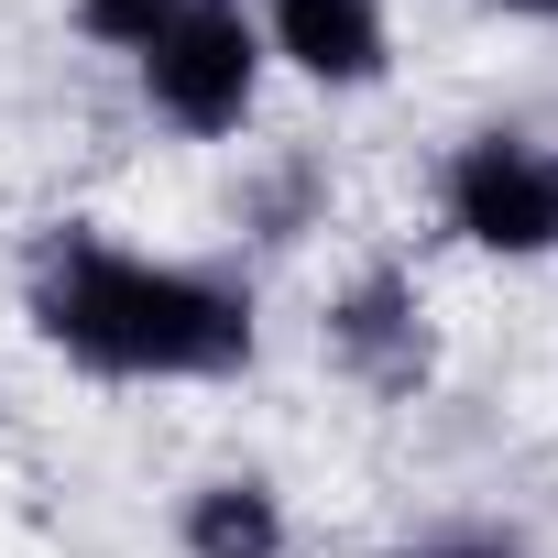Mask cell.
Instances as JSON below:
<instances>
[{
  "label": "cell",
  "instance_id": "6da1fadb",
  "mask_svg": "<svg viewBox=\"0 0 558 558\" xmlns=\"http://www.w3.org/2000/svg\"><path fill=\"white\" fill-rule=\"evenodd\" d=\"M23 318L88 384H241L263 362V296L241 263H186L56 219L23 252Z\"/></svg>",
  "mask_w": 558,
  "mask_h": 558
},
{
  "label": "cell",
  "instance_id": "7a4b0ae2",
  "mask_svg": "<svg viewBox=\"0 0 558 558\" xmlns=\"http://www.w3.org/2000/svg\"><path fill=\"white\" fill-rule=\"evenodd\" d=\"M132 88H143V121H165L175 143H241L263 121V88H274L252 0H186L132 56Z\"/></svg>",
  "mask_w": 558,
  "mask_h": 558
},
{
  "label": "cell",
  "instance_id": "3957f363",
  "mask_svg": "<svg viewBox=\"0 0 558 558\" xmlns=\"http://www.w3.org/2000/svg\"><path fill=\"white\" fill-rule=\"evenodd\" d=\"M438 230L482 263H558V143L482 121L438 154Z\"/></svg>",
  "mask_w": 558,
  "mask_h": 558
},
{
  "label": "cell",
  "instance_id": "277c9868",
  "mask_svg": "<svg viewBox=\"0 0 558 558\" xmlns=\"http://www.w3.org/2000/svg\"><path fill=\"white\" fill-rule=\"evenodd\" d=\"M318 351H329V373L351 395L416 405L438 384V307H427V286H416L395 252L384 263H351L340 286H329V307H318Z\"/></svg>",
  "mask_w": 558,
  "mask_h": 558
},
{
  "label": "cell",
  "instance_id": "5b68a950",
  "mask_svg": "<svg viewBox=\"0 0 558 558\" xmlns=\"http://www.w3.org/2000/svg\"><path fill=\"white\" fill-rule=\"evenodd\" d=\"M274 77L318 99H373L395 77V0H252Z\"/></svg>",
  "mask_w": 558,
  "mask_h": 558
},
{
  "label": "cell",
  "instance_id": "8992f818",
  "mask_svg": "<svg viewBox=\"0 0 558 558\" xmlns=\"http://www.w3.org/2000/svg\"><path fill=\"white\" fill-rule=\"evenodd\" d=\"M175 558H296V504L274 471H208L175 493Z\"/></svg>",
  "mask_w": 558,
  "mask_h": 558
},
{
  "label": "cell",
  "instance_id": "52a82bcc",
  "mask_svg": "<svg viewBox=\"0 0 558 558\" xmlns=\"http://www.w3.org/2000/svg\"><path fill=\"white\" fill-rule=\"evenodd\" d=\"M241 230H252V241H274V252L307 241V230H329V165L286 143V154H274V165L241 186Z\"/></svg>",
  "mask_w": 558,
  "mask_h": 558
},
{
  "label": "cell",
  "instance_id": "ba28073f",
  "mask_svg": "<svg viewBox=\"0 0 558 558\" xmlns=\"http://www.w3.org/2000/svg\"><path fill=\"white\" fill-rule=\"evenodd\" d=\"M175 12H186V0H66V34L132 66V56H143V45H154V34H165Z\"/></svg>",
  "mask_w": 558,
  "mask_h": 558
},
{
  "label": "cell",
  "instance_id": "9c48e42d",
  "mask_svg": "<svg viewBox=\"0 0 558 558\" xmlns=\"http://www.w3.org/2000/svg\"><path fill=\"white\" fill-rule=\"evenodd\" d=\"M405 558H525L514 536H493V525H449V536H416Z\"/></svg>",
  "mask_w": 558,
  "mask_h": 558
},
{
  "label": "cell",
  "instance_id": "30bf717a",
  "mask_svg": "<svg viewBox=\"0 0 558 558\" xmlns=\"http://www.w3.org/2000/svg\"><path fill=\"white\" fill-rule=\"evenodd\" d=\"M493 23H558V0H482Z\"/></svg>",
  "mask_w": 558,
  "mask_h": 558
}]
</instances>
